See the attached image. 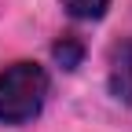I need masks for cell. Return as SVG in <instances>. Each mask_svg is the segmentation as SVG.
Here are the masks:
<instances>
[{
  "label": "cell",
  "mask_w": 132,
  "mask_h": 132,
  "mask_svg": "<svg viewBox=\"0 0 132 132\" xmlns=\"http://www.w3.org/2000/svg\"><path fill=\"white\" fill-rule=\"evenodd\" d=\"M62 7L73 15V19H103L106 7H110V0H62Z\"/></svg>",
  "instance_id": "cell-3"
},
{
  "label": "cell",
  "mask_w": 132,
  "mask_h": 132,
  "mask_svg": "<svg viewBox=\"0 0 132 132\" xmlns=\"http://www.w3.org/2000/svg\"><path fill=\"white\" fill-rule=\"evenodd\" d=\"M52 52H55V62H62V70H73V66L81 62V55H85V48H81L77 37H62Z\"/></svg>",
  "instance_id": "cell-4"
},
{
  "label": "cell",
  "mask_w": 132,
  "mask_h": 132,
  "mask_svg": "<svg viewBox=\"0 0 132 132\" xmlns=\"http://www.w3.org/2000/svg\"><path fill=\"white\" fill-rule=\"evenodd\" d=\"M48 95V73L37 62H11L0 70V121L26 125L40 114Z\"/></svg>",
  "instance_id": "cell-1"
},
{
  "label": "cell",
  "mask_w": 132,
  "mask_h": 132,
  "mask_svg": "<svg viewBox=\"0 0 132 132\" xmlns=\"http://www.w3.org/2000/svg\"><path fill=\"white\" fill-rule=\"evenodd\" d=\"M110 92L121 103H132V40L128 37L110 48Z\"/></svg>",
  "instance_id": "cell-2"
}]
</instances>
